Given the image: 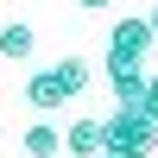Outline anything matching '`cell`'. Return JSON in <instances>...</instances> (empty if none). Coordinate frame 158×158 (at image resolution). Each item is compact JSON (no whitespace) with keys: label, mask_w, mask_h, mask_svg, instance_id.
Wrapping results in <instances>:
<instances>
[{"label":"cell","mask_w":158,"mask_h":158,"mask_svg":"<svg viewBox=\"0 0 158 158\" xmlns=\"http://www.w3.org/2000/svg\"><path fill=\"white\" fill-rule=\"evenodd\" d=\"M101 146H127L139 158H158V120L146 108H114L108 120H101Z\"/></svg>","instance_id":"obj_1"},{"label":"cell","mask_w":158,"mask_h":158,"mask_svg":"<svg viewBox=\"0 0 158 158\" xmlns=\"http://www.w3.org/2000/svg\"><path fill=\"white\" fill-rule=\"evenodd\" d=\"M152 44H158V38H152L146 19H120V25L108 32V57H114V63H146Z\"/></svg>","instance_id":"obj_2"},{"label":"cell","mask_w":158,"mask_h":158,"mask_svg":"<svg viewBox=\"0 0 158 158\" xmlns=\"http://www.w3.org/2000/svg\"><path fill=\"white\" fill-rule=\"evenodd\" d=\"M101 76H108V89H114V108H139L146 101V63H101Z\"/></svg>","instance_id":"obj_3"},{"label":"cell","mask_w":158,"mask_h":158,"mask_svg":"<svg viewBox=\"0 0 158 158\" xmlns=\"http://www.w3.org/2000/svg\"><path fill=\"white\" fill-rule=\"evenodd\" d=\"M25 101H32L38 114H51V108H63V101H70V82L57 76V63H44L38 76H25Z\"/></svg>","instance_id":"obj_4"},{"label":"cell","mask_w":158,"mask_h":158,"mask_svg":"<svg viewBox=\"0 0 158 158\" xmlns=\"http://www.w3.org/2000/svg\"><path fill=\"white\" fill-rule=\"evenodd\" d=\"M32 51H38V32H32V25H19V19L0 25V57H6V63H32Z\"/></svg>","instance_id":"obj_5"},{"label":"cell","mask_w":158,"mask_h":158,"mask_svg":"<svg viewBox=\"0 0 158 158\" xmlns=\"http://www.w3.org/2000/svg\"><path fill=\"white\" fill-rule=\"evenodd\" d=\"M63 146H70V158H95V152H101V120H95V114H82V120H70V133H63Z\"/></svg>","instance_id":"obj_6"},{"label":"cell","mask_w":158,"mask_h":158,"mask_svg":"<svg viewBox=\"0 0 158 158\" xmlns=\"http://www.w3.org/2000/svg\"><path fill=\"white\" fill-rule=\"evenodd\" d=\"M19 146H25V158H57L63 152V133H57V127H25Z\"/></svg>","instance_id":"obj_7"},{"label":"cell","mask_w":158,"mask_h":158,"mask_svg":"<svg viewBox=\"0 0 158 158\" xmlns=\"http://www.w3.org/2000/svg\"><path fill=\"white\" fill-rule=\"evenodd\" d=\"M57 76L70 82V95H82V82H89V63H82V57H57Z\"/></svg>","instance_id":"obj_8"},{"label":"cell","mask_w":158,"mask_h":158,"mask_svg":"<svg viewBox=\"0 0 158 158\" xmlns=\"http://www.w3.org/2000/svg\"><path fill=\"white\" fill-rule=\"evenodd\" d=\"M139 108H146L152 120H158V70H146V101H139Z\"/></svg>","instance_id":"obj_9"},{"label":"cell","mask_w":158,"mask_h":158,"mask_svg":"<svg viewBox=\"0 0 158 158\" xmlns=\"http://www.w3.org/2000/svg\"><path fill=\"white\" fill-rule=\"evenodd\" d=\"M76 6H82V13H108L114 0H76Z\"/></svg>","instance_id":"obj_10"},{"label":"cell","mask_w":158,"mask_h":158,"mask_svg":"<svg viewBox=\"0 0 158 158\" xmlns=\"http://www.w3.org/2000/svg\"><path fill=\"white\" fill-rule=\"evenodd\" d=\"M146 25H152V38H158V6H152V13H146Z\"/></svg>","instance_id":"obj_11"}]
</instances>
